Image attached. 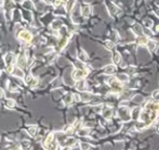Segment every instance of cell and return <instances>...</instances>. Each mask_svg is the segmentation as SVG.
I'll return each mask as SVG.
<instances>
[{
	"label": "cell",
	"instance_id": "4316f807",
	"mask_svg": "<svg viewBox=\"0 0 159 150\" xmlns=\"http://www.w3.org/2000/svg\"><path fill=\"white\" fill-rule=\"evenodd\" d=\"M31 147V141H28V140H23L22 141V148H29Z\"/></svg>",
	"mask_w": 159,
	"mask_h": 150
},
{
	"label": "cell",
	"instance_id": "5b68a950",
	"mask_svg": "<svg viewBox=\"0 0 159 150\" xmlns=\"http://www.w3.org/2000/svg\"><path fill=\"white\" fill-rule=\"evenodd\" d=\"M54 137L55 136H54L53 133H50V134L47 135V137H46V139L43 141V148H46V149L51 148V145H52L53 140H54Z\"/></svg>",
	"mask_w": 159,
	"mask_h": 150
},
{
	"label": "cell",
	"instance_id": "83f0119b",
	"mask_svg": "<svg viewBox=\"0 0 159 150\" xmlns=\"http://www.w3.org/2000/svg\"><path fill=\"white\" fill-rule=\"evenodd\" d=\"M90 98H91V95H90L89 92H84V95H82V100H84V101H89Z\"/></svg>",
	"mask_w": 159,
	"mask_h": 150
},
{
	"label": "cell",
	"instance_id": "e575fe53",
	"mask_svg": "<svg viewBox=\"0 0 159 150\" xmlns=\"http://www.w3.org/2000/svg\"><path fill=\"white\" fill-rule=\"evenodd\" d=\"M81 148L82 149H88V148H90V146H88V144H82L81 145Z\"/></svg>",
	"mask_w": 159,
	"mask_h": 150
},
{
	"label": "cell",
	"instance_id": "8d00e7d4",
	"mask_svg": "<svg viewBox=\"0 0 159 150\" xmlns=\"http://www.w3.org/2000/svg\"><path fill=\"white\" fill-rule=\"evenodd\" d=\"M154 97L156 98V99H158V101H159V91H155Z\"/></svg>",
	"mask_w": 159,
	"mask_h": 150
},
{
	"label": "cell",
	"instance_id": "484cf974",
	"mask_svg": "<svg viewBox=\"0 0 159 150\" xmlns=\"http://www.w3.org/2000/svg\"><path fill=\"white\" fill-rule=\"evenodd\" d=\"M139 44L142 46L146 45V44H148V40H147L146 37H140V38H139Z\"/></svg>",
	"mask_w": 159,
	"mask_h": 150
},
{
	"label": "cell",
	"instance_id": "44dd1931",
	"mask_svg": "<svg viewBox=\"0 0 159 150\" xmlns=\"http://www.w3.org/2000/svg\"><path fill=\"white\" fill-rule=\"evenodd\" d=\"M74 131H75V128H74V126H71V125H69V126H66V127H65V129H64V133L66 134L67 136H71V134L74 133Z\"/></svg>",
	"mask_w": 159,
	"mask_h": 150
},
{
	"label": "cell",
	"instance_id": "5bb4252c",
	"mask_svg": "<svg viewBox=\"0 0 159 150\" xmlns=\"http://www.w3.org/2000/svg\"><path fill=\"white\" fill-rule=\"evenodd\" d=\"M67 42H68V37H67V35H66V36H64L63 38L60 39L58 46L60 47V48H63V47H65V46H66Z\"/></svg>",
	"mask_w": 159,
	"mask_h": 150
},
{
	"label": "cell",
	"instance_id": "d590c367",
	"mask_svg": "<svg viewBox=\"0 0 159 150\" xmlns=\"http://www.w3.org/2000/svg\"><path fill=\"white\" fill-rule=\"evenodd\" d=\"M74 96V99L76 100V101H80V96L79 95H73Z\"/></svg>",
	"mask_w": 159,
	"mask_h": 150
},
{
	"label": "cell",
	"instance_id": "cb8c5ba5",
	"mask_svg": "<svg viewBox=\"0 0 159 150\" xmlns=\"http://www.w3.org/2000/svg\"><path fill=\"white\" fill-rule=\"evenodd\" d=\"M15 64H10V65H7V68H5V72L8 73V74H13L14 70L16 66H14Z\"/></svg>",
	"mask_w": 159,
	"mask_h": 150
},
{
	"label": "cell",
	"instance_id": "ab89813d",
	"mask_svg": "<svg viewBox=\"0 0 159 150\" xmlns=\"http://www.w3.org/2000/svg\"><path fill=\"white\" fill-rule=\"evenodd\" d=\"M62 1H66V0H62Z\"/></svg>",
	"mask_w": 159,
	"mask_h": 150
},
{
	"label": "cell",
	"instance_id": "d6986e66",
	"mask_svg": "<svg viewBox=\"0 0 159 150\" xmlns=\"http://www.w3.org/2000/svg\"><path fill=\"white\" fill-rule=\"evenodd\" d=\"M89 132H90V129L88 127H82L78 131V135L79 136H87L89 134Z\"/></svg>",
	"mask_w": 159,
	"mask_h": 150
},
{
	"label": "cell",
	"instance_id": "ac0fdd59",
	"mask_svg": "<svg viewBox=\"0 0 159 150\" xmlns=\"http://www.w3.org/2000/svg\"><path fill=\"white\" fill-rule=\"evenodd\" d=\"M111 113H113V110L109 109V108H105V109L103 110V115H104V118H111Z\"/></svg>",
	"mask_w": 159,
	"mask_h": 150
},
{
	"label": "cell",
	"instance_id": "277c9868",
	"mask_svg": "<svg viewBox=\"0 0 159 150\" xmlns=\"http://www.w3.org/2000/svg\"><path fill=\"white\" fill-rule=\"evenodd\" d=\"M5 62L7 65H10V64H15L18 62V58H16V55H14L13 52H9V53H7L5 57Z\"/></svg>",
	"mask_w": 159,
	"mask_h": 150
},
{
	"label": "cell",
	"instance_id": "8fae6325",
	"mask_svg": "<svg viewBox=\"0 0 159 150\" xmlns=\"http://www.w3.org/2000/svg\"><path fill=\"white\" fill-rule=\"evenodd\" d=\"M13 74L14 75H16V76L20 78H24V76H25V75H24V70L21 68L20 66H16V68H15Z\"/></svg>",
	"mask_w": 159,
	"mask_h": 150
},
{
	"label": "cell",
	"instance_id": "7a4b0ae2",
	"mask_svg": "<svg viewBox=\"0 0 159 150\" xmlns=\"http://www.w3.org/2000/svg\"><path fill=\"white\" fill-rule=\"evenodd\" d=\"M88 73H89V70H87V68H77V70H75L73 72L71 77H73V79H75V81H79V79H82V78L86 77L88 75Z\"/></svg>",
	"mask_w": 159,
	"mask_h": 150
},
{
	"label": "cell",
	"instance_id": "f546056e",
	"mask_svg": "<svg viewBox=\"0 0 159 150\" xmlns=\"http://www.w3.org/2000/svg\"><path fill=\"white\" fill-rule=\"evenodd\" d=\"M148 48H149L150 50H154L155 48H156V42H154V41H149V42H148Z\"/></svg>",
	"mask_w": 159,
	"mask_h": 150
},
{
	"label": "cell",
	"instance_id": "6da1fadb",
	"mask_svg": "<svg viewBox=\"0 0 159 150\" xmlns=\"http://www.w3.org/2000/svg\"><path fill=\"white\" fill-rule=\"evenodd\" d=\"M16 38L18 40L23 41L25 44H31L33 40V34L27 29H21L16 35Z\"/></svg>",
	"mask_w": 159,
	"mask_h": 150
},
{
	"label": "cell",
	"instance_id": "ffe728a7",
	"mask_svg": "<svg viewBox=\"0 0 159 150\" xmlns=\"http://www.w3.org/2000/svg\"><path fill=\"white\" fill-rule=\"evenodd\" d=\"M74 96L73 95H66L65 97H64V102H65V105H71V102L74 101Z\"/></svg>",
	"mask_w": 159,
	"mask_h": 150
},
{
	"label": "cell",
	"instance_id": "836d02e7",
	"mask_svg": "<svg viewBox=\"0 0 159 150\" xmlns=\"http://www.w3.org/2000/svg\"><path fill=\"white\" fill-rule=\"evenodd\" d=\"M31 78H33V75H28V76H26V77H25V82L28 84V83L31 81Z\"/></svg>",
	"mask_w": 159,
	"mask_h": 150
},
{
	"label": "cell",
	"instance_id": "4dcf8cb0",
	"mask_svg": "<svg viewBox=\"0 0 159 150\" xmlns=\"http://www.w3.org/2000/svg\"><path fill=\"white\" fill-rule=\"evenodd\" d=\"M118 78L121 79V81H128V76H127V75H124V74H119Z\"/></svg>",
	"mask_w": 159,
	"mask_h": 150
},
{
	"label": "cell",
	"instance_id": "603a6c76",
	"mask_svg": "<svg viewBox=\"0 0 159 150\" xmlns=\"http://www.w3.org/2000/svg\"><path fill=\"white\" fill-rule=\"evenodd\" d=\"M133 31H134L135 34H137V35H142V27L140 24H134V25H133Z\"/></svg>",
	"mask_w": 159,
	"mask_h": 150
},
{
	"label": "cell",
	"instance_id": "9a60e30c",
	"mask_svg": "<svg viewBox=\"0 0 159 150\" xmlns=\"http://www.w3.org/2000/svg\"><path fill=\"white\" fill-rule=\"evenodd\" d=\"M39 78L38 77H33L31 78V81L28 84H29V86L31 87V88H35V87H37L38 86V84H39Z\"/></svg>",
	"mask_w": 159,
	"mask_h": 150
},
{
	"label": "cell",
	"instance_id": "ba28073f",
	"mask_svg": "<svg viewBox=\"0 0 159 150\" xmlns=\"http://www.w3.org/2000/svg\"><path fill=\"white\" fill-rule=\"evenodd\" d=\"M62 27H63V22L60 21V20H55V21H53L51 23V28L54 29V31H58V29H61Z\"/></svg>",
	"mask_w": 159,
	"mask_h": 150
},
{
	"label": "cell",
	"instance_id": "4fadbf2b",
	"mask_svg": "<svg viewBox=\"0 0 159 150\" xmlns=\"http://www.w3.org/2000/svg\"><path fill=\"white\" fill-rule=\"evenodd\" d=\"M91 13V8L89 5H84L82 7V15L84 16H89V14Z\"/></svg>",
	"mask_w": 159,
	"mask_h": 150
},
{
	"label": "cell",
	"instance_id": "f35d334b",
	"mask_svg": "<svg viewBox=\"0 0 159 150\" xmlns=\"http://www.w3.org/2000/svg\"><path fill=\"white\" fill-rule=\"evenodd\" d=\"M1 2H2V0H0V3H1Z\"/></svg>",
	"mask_w": 159,
	"mask_h": 150
},
{
	"label": "cell",
	"instance_id": "7c38bea8",
	"mask_svg": "<svg viewBox=\"0 0 159 150\" xmlns=\"http://www.w3.org/2000/svg\"><path fill=\"white\" fill-rule=\"evenodd\" d=\"M64 145L66 146V147H73L74 145H76V139L73 138V137H67V139L65 140Z\"/></svg>",
	"mask_w": 159,
	"mask_h": 150
},
{
	"label": "cell",
	"instance_id": "f1b7e54d",
	"mask_svg": "<svg viewBox=\"0 0 159 150\" xmlns=\"http://www.w3.org/2000/svg\"><path fill=\"white\" fill-rule=\"evenodd\" d=\"M62 0H53V5L55 7V8H58V7H61L62 5Z\"/></svg>",
	"mask_w": 159,
	"mask_h": 150
},
{
	"label": "cell",
	"instance_id": "8992f818",
	"mask_svg": "<svg viewBox=\"0 0 159 150\" xmlns=\"http://www.w3.org/2000/svg\"><path fill=\"white\" fill-rule=\"evenodd\" d=\"M119 115L122 118L124 121H129L130 120V112L127 108H120L119 109Z\"/></svg>",
	"mask_w": 159,
	"mask_h": 150
},
{
	"label": "cell",
	"instance_id": "d4e9b609",
	"mask_svg": "<svg viewBox=\"0 0 159 150\" xmlns=\"http://www.w3.org/2000/svg\"><path fill=\"white\" fill-rule=\"evenodd\" d=\"M120 61H121L120 55L118 53V52H116L115 55H114V62H115L116 64H118V63H120Z\"/></svg>",
	"mask_w": 159,
	"mask_h": 150
},
{
	"label": "cell",
	"instance_id": "9c48e42d",
	"mask_svg": "<svg viewBox=\"0 0 159 150\" xmlns=\"http://www.w3.org/2000/svg\"><path fill=\"white\" fill-rule=\"evenodd\" d=\"M37 132H38L37 125H29V126L27 127V133L29 134V136L35 137L36 135H37Z\"/></svg>",
	"mask_w": 159,
	"mask_h": 150
},
{
	"label": "cell",
	"instance_id": "1f68e13d",
	"mask_svg": "<svg viewBox=\"0 0 159 150\" xmlns=\"http://www.w3.org/2000/svg\"><path fill=\"white\" fill-rule=\"evenodd\" d=\"M23 18H25V20H28V21H31V15H29V12H27V13L25 14V15L23 14Z\"/></svg>",
	"mask_w": 159,
	"mask_h": 150
},
{
	"label": "cell",
	"instance_id": "30bf717a",
	"mask_svg": "<svg viewBox=\"0 0 159 150\" xmlns=\"http://www.w3.org/2000/svg\"><path fill=\"white\" fill-rule=\"evenodd\" d=\"M15 100L13 99H5V107L7 109H13L15 108Z\"/></svg>",
	"mask_w": 159,
	"mask_h": 150
},
{
	"label": "cell",
	"instance_id": "d6a6232c",
	"mask_svg": "<svg viewBox=\"0 0 159 150\" xmlns=\"http://www.w3.org/2000/svg\"><path fill=\"white\" fill-rule=\"evenodd\" d=\"M5 91H3V90H2V89H1V88H0V100L5 99Z\"/></svg>",
	"mask_w": 159,
	"mask_h": 150
},
{
	"label": "cell",
	"instance_id": "3957f363",
	"mask_svg": "<svg viewBox=\"0 0 159 150\" xmlns=\"http://www.w3.org/2000/svg\"><path fill=\"white\" fill-rule=\"evenodd\" d=\"M16 64H18V66H20V68H23V70L26 68L27 66V51H25L24 49L21 50V53L18 55Z\"/></svg>",
	"mask_w": 159,
	"mask_h": 150
},
{
	"label": "cell",
	"instance_id": "7402d4cb",
	"mask_svg": "<svg viewBox=\"0 0 159 150\" xmlns=\"http://www.w3.org/2000/svg\"><path fill=\"white\" fill-rule=\"evenodd\" d=\"M115 71H116V68L114 65H107L105 68L106 74H113V73H115Z\"/></svg>",
	"mask_w": 159,
	"mask_h": 150
},
{
	"label": "cell",
	"instance_id": "2e32d148",
	"mask_svg": "<svg viewBox=\"0 0 159 150\" xmlns=\"http://www.w3.org/2000/svg\"><path fill=\"white\" fill-rule=\"evenodd\" d=\"M78 58H79L81 62H87L88 61V55H87V53L84 51H80L79 55H78Z\"/></svg>",
	"mask_w": 159,
	"mask_h": 150
},
{
	"label": "cell",
	"instance_id": "e0dca14e",
	"mask_svg": "<svg viewBox=\"0 0 159 150\" xmlns=\"http://www.w3.org/2000/svg\"><path fill=\"white\" fill-rule=\"evenodd\" d=\"M23 7L26 10H31L34 9V3L31 1H29V0H27V1H24L23 2Z\"/></svg>",
	"mask_w": 159,
	"mask_h": 150
},
{
	"label": "cell",
	"instance_id": "74e56055",
	"mask_svg": "<svg viewBox=\"0 0 159 150\" xmlns=\"http://www.w3.org/2000/svg\"><path fill=\"white\" fill-rule=\"evenodd\" d=\"M156 29H157V32H158V31H159V26H157V28H156Z\"/></svg>",
	"mask_w": 159,
	"mask_h": 150
},
{
	"label": "cell",
	"instance_id": "52a82bcc",
	"mask_svg": "<svg viewBox=\"0 0 159 150\" xmlns=\"http://www.w3.org/2000/svg\"><path fill=\"white\" fill-rule=\"evenodd\" d=\"M76 89L79 91H84L86 89H87V85H86V82L84 81V78L82 79H79V81H77V83H76Z\"/></svg>",
	"mask_w": 159,
	"mask_h": 150
}]
</instances>
